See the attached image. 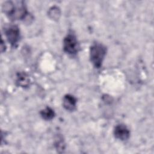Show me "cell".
<instances>
[{
	"label": "cell",
	"mask_w": 154,
	"mask_h": 154,
	"mask_svg": "<svg viewBox=\"0 0 154 154\" xmlns=\"http://www.w3.org/2000/svg\"><path fill=\"white\" fill-rule=\"evenodd\" d=\"M2 9L7 16L11 20H22L27 16V10L22 1L16 2V4L12 1L5 2Z\"/></svg>",
	"instance_id": "1"
},
{
	"label": "cell",
	"mask_w": 154,
	"mask_h": 154,
	"mask_svg": "<svg viewBox=\"0 0 154 154\" xmlns=\"http://www.w3.org/2000/svg\"><path fill=\"white\" fill-rule=\"evenodd\" d=\"M106 52V47L102 44L96 43L92 45L90 49V57L95 67L100 68L101 67Z\"/></svg>",
	"instance_id": "2"
},
{
	"label": "cell",
	"mask_w": 154,
	"mask_h": 154,
	"mask_svg": "<svg viewBox=\"0 0 154 154\" xmlns=\"http://www.w3.org/2000/svg\"><path fill=\"white\" fill-rule=\"evenodd\" d=\"M64 51L70 55H75L79 50V45L76 36L72 34H68L63 40Z\"/></svg>",
	"instance_id": "3"
},
{
	"label": "cell",
	"mask_w": 154,
	"mask_h": 154,
	"mask_svg": "<svg viewBox=\"0 0 154 154\" xmlns=\"http://www.w3.org/2000/svg\"><path fill=\"white\" fill-rule=\"evenodd\" d=\"M4 32L9 43L12 46H16L20 39V30L18 26L11 25L5 28Z\"/></svg>",
	"instance_id": "4"
},
{
	"label": "cell",
	"mask_w": 154,
	"mask_h": 154,
	"mask_svg": "<svg viewBox=\"0 0 154 154\" xmlns=\"http://www.w3.org/2000/svg\"><path fill=\"white\" fill-rule=\"evenodd\" d=\"M114 134L116 138L122 141L126 140L130 136V131L128 128L123 124L117 125L114 129Z\"/></svg>",
	"instance_id": "5"
},
{
	"label": "cell",
	"mask_w": 154,
	"mask_h": 154,
	"mask_svg": "<svg viewBox=\"0 0 154 154\" xmlns=\"http://www.w3.org/2000/svg\"><path fill=\"white\" fill-rule=\"evenodd\" d=\"M63 105L66 109L68 111H73L76 108V99L72 95L66 94L63 97Z\"/></svg>",
	"instance_id": "6"
},
{
	"label": "cell",
	"mask_w": 154,
	"mask_h": 154,
	"mask_svg": "<svg viewBox=\"0 0 154 154\" xmlns=\"http://www.w3.org/2000/svg\"><path fill=\"white\" fill-rule=\"evenodd\" d=\"M30 80L28 75L25 72H20L16 78V84L21 87H26L29 85Z\"/></svg>",
	"instance_id": "7"
},
{
	"label": "cell",
	"mask_w": 154,
	"mask_h": 154,
	"mask_svg": "<svg viewBox=\"0 0 154 154\" xmlns=\"http://www.w3.org/2000/svg\"><path fill=\"white\" fill-rule=\"evenodd\" d=\"M40 115L43 119L46 120L52 119L55 116V112L54 110L50 107H46L40 112Z\"/></svg>",
	"instance_id": "8"
},
{
	"label": "cell",
	"mask_w": 154,
	"mask_h": 154,
	"mask_svg": "<svg viewBox=\"0 0 154 154\" xmlns=\"http://www.w3.org/2000/svg\"><path fill=\"white\" fill-rule=\"evenodd\" d=\"M49 15L54 19H58L60 15V11L58 7H52L49 11Z\"/></svg>",
	"instance_id": "9"
},
{
	"label": "cell",
	"mask_w": 154,
	"mask_h": 154,
	"mask_svg": "<svg viewBox=\"0 0 154 154\" xmlns=\"http://www.w3.org/2000/svg\"><path fill=\"white\" fill-rule=\"evenodd\" d=\"M56 145H57V149H63V141L60 140H58V141L56 142Z\"/></svg>",
	"instance_id": "10"
}]
</instances>
